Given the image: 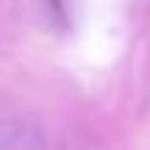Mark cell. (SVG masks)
<instances>
[{"label": "cell", "instance_id": "cell-1", "mask_svg": "<svg viewBox=\"0 0 150 150\" xmlns=\"http://www.w3.org/2000/svg\"><path fill=\"white\" fill-rule=\"evenodd\" d=\"M0 150H42V136L31 125L6 122L0 125Z\"/></svg>", "mask_w": 150, "mask_h": 150}]
</instances>
